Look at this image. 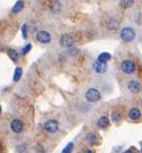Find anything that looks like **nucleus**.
Listing matches in <instances>:
<instances>
[{"mask_svg": "<svg viewBox=\"0 0 142 153\" xmlns=\"http://www.w3.org/2000/svg\"><path fill=\"white\" fill-rule=\"evenodd\" d=\"M123 153H138V152H136V150H135V149H133V147H132V149H128L126 152H123Z\"/></svg>", "mask_w": 142, "mask_h": 153, "instance_id": "nucleus-22", "label": "nucleus"}, {"mask_svg": "<svg viewBox=\"0 0 142 153\" xmlns=\"http://www.w3.org/2000/svg\"><path fill=\"white\" fill-rule=\"evenodd\" d=\"M0 114H1V106H0Z\"/></svg>", "mask_w": 142, "mask_h": 153, "instance_id": "nucleus-24", "label": "nucleus"}, {"mask_svg": "<svg viewBox=\"0 0 142 153\" xmlns=\"http://www.w3.org/2000/svg\"><path fill=\"white\" fill-rule=\"evenodd\" d=\"M108 125H109V119H108L107 117H101V118L98 120V126L101 127V128H106Z\"/></svg>", "mask_w": 142, "mask_h": 153, "instance_id": "nucleus-13", "label": "nucleus"}, {"mask_svg": "<svg viewBox=\"0 0 142 153\" xmlns=\"http://www.w3.org/2000/svg\"><path fill=\"white\" fill-rule=\"evenodd\" d=\"M128 117H129L132 120H138V119L141 117V112H140V110H139V108L134 107V108H132V110L129 111Z\"/></svg>", "mask_w": 142, "mask_h": 153, "instance_id": "nucleus-11", "label": "nucleus"}, {"mask_svg": "<svg viewBox=\"0 0 142 153\" xmlns=\"http://www.w3.org/2000/svg\"><path fill=\"white\" fill-rule=\"evenodd\" d=\"M37 40L41 44H49L51 42V34L47 31H39L37 33Z\"/></svg>", "mask_w": 142, "mask_h": 153, "instance_id": "nucleus-6", "label": "nucleus"}, {"mask_svg": "<svg viewBox=\"0 0 142 153\" xmlns=\"http://www.w3.org/2000/svg\"><path fill=\"white\" fill-rule=\"evenodd\" d=\"M141 152H142V147H141Z\"/></svg>", "mask_w": 142, "mask_h": 153, "instance_id": "nucleus-25", "label": "nucleus"}, {"mask_svg": "<svg viewBox=\"0 0 142 153\" xmlns=\"http://www.w3.org/2000/svg\"><path fill=\"white\" fill-rule=\"evenodd\" d=\"M73 149H74V144H73V143H68V144L63 147V150H62L61 153H72L73 152Z\"/></svg>", "mask_w": 142, "mask_h": 153, "instance_id": "nucleus-17", "label": "nucleus"}, {"mask_svg": "<svg viewBox=\"0 0 142 153\" xmlns=\"http://www.w3.org/2000/svg\"><path fill=\"white\" fill-rule=\"evenodd\" d=\"M135 68H136V66H135L134 61H132V60H123V61H122L121 70L123 73H126V74H132V73L135 72Z\"/></svg>", "mask_w": 142, "mask_h": 153, "instance_id": "nucleus-3", "label": "nucleus"}, {"mask_svg": "<svg viewBox=\"0 0 142 153\" xmlns=\"http://www.w3.org/2000/svg\"><path fill=\"white\" fill-rule=\"evenodd\" d=\"M31 48H32V45H31V44H27V45L22 48V54H27V53H29Z\"/></svg>", "mask_w": 142, "mask_h": 153, "instance_id": "nucleus-20", "label": "nucleus"}, {"mask_svg": "<svg viewBox=\"0 0 142 153\" xmlns=\"http://www.w3.org/2000/svg\"><path fill=\"white\" fill-rule=\"evenodd\" d=\"M110 58H112V56H110L108 52H103V53H101V54L98 57V61L106 64L107 61H109V60H110Z\"/></svg>", "mask_w": 142, "mask_h": 153, "instance_id": "nucleus-14", "label": "nucleus"}, {"mask_svg": "<svg viewBox=\"0 0 142 153\" xmlns=\"http://www.w3.org/2000/svg\"><path fill=\"white\" fill-rule=\"evenodd\" d=\"M120 37L123 41L126 42H130L135 39V31L132 27H123L120 32Z\"/></svg>", "mask_w": 142, "mask_h": 153, "instance_id": "nucleus-1", "label": "nucleus"}, {"mask_svg": "<svg viewBox=\"0 0 142 153\" xmlns=\"http://www.w3.org/2000/svg\"><path fill=\"white\" fill-rule=\"evenodd\" d=\"M11 128H12V131L14 133H20L24 130V123L19 119H14L11 123Z\"/></svg>", "mask_w": 142, "mask_h": 153, "instance_id": "nucleus-8", "label": "nucleus"}, {"mask_svg": "<svg viewBox=\"0 0 142 153\" xmlns=\"http://www.w3.org/2000/svg\"><path fill=\"white\" fill-rule=\"evenodd\" d=\"M93 68H94V71L96 72V73H99V74H102V73H104L106 71H107V65L106 64H103V62H100V61H95L94 64H93Z\"/></svg>", "mask_w": 142, "mask_h": 153, "instance_id": "nucleus-10", "label": "nucleus"}, {"mask_svg": "<svg viewBox=\"0 0 142 153\" xmlns=\"http://www.w3.org/2000/svg\"><path fill=\"white\" fill-rule=\"evenodd\" d=\"M21 76H22V68L21 67H17L13 74V81H19Z\"/></svg>", "mask_w": 142, "mask_h": 153, "instance_id": "nucleus-16", "label": "nucleus"}, {"mask_svg": "<svg viewBox=\"0 0 142 153\" xmlns=\"http://www.w3.org/2000/svg\"><path fill=\"white\" fill-rule=\"evenodd\" d=\"M121 118H122L121 113H119L118 111H115V112L112 113V119H113L114 123H119V121L121 120Z\"/></svg>", "mask_w": 142, "mask_h": 153, "instance_id": "nucleus-18", "label": "nucleus"}, {"mask_svg": "<svg viewBox=\"0 0 142 153\" xmlns=\"http://www.w3.org/2000/svg\"><path fill=\"white\" fill-rule=\"evenodd\" d=\"M60 45L63 47H72L74 45V39L71 34H62L60 38Z\"/></svg>", "mask_w": 142, "mask_h": 153, "instance_id": "nucleus-7", "label": "nucleus"}, {"mask_svg": "<svg viewBox=\"0 0 142 153\" xmlns=\"http://www.w3.org/2000/svg\"><path fill=\"white\" fill-rule=\"evenodd\" d=\"M83 153H94V152H93L92 150H86V151H85Z\"/></svg>", "mask_w": 142, "mask_h": 153, "instance_id": "nucleus-23", "label": "nucleus"}, {"mask_svg": "<svg viewBox=\"0 0 142 153\" xmlns=\"http://www.w3.org/2000/svg\"><path fill=\"white\" fill-rule=\"evenodd\" d=\"M21 31H22V38L26 39L27 38V25H24L22 28H21Z\"/></svg>", "mask_w": 142, "mask_h": 153, "instance_id": "nucleus-21", "label": "nucleus"}, {"mask_svg": "<svg viewBox=\"0 0 142 153\" xmlns=\"http://www.w3.org/2000/svg\"><path fill=\"white\" fill-rule=\"evenodd\" d=\"M127 87H128V90H129L130 92H133V93H138V92L141 91L142 85L139 80H136V79H132V80L128 81Z\"/></svg>", "mask_w": 142, "mask_h": 153, "instance_id": "nucleus-5", "label": "nucleus"}, {"mask_svg": "<svg viewBox=\"0 0 142 153\" xmlns=\"http://www.w3.org/2000/svg\"><path fill=\"white\" fill-rule=\"evenodd\" d=\"M22 8H24V2H22V1H17V2L14 4L13 8H12V12H13V13H19V12L22 11Z\"/></svg>", "mask_w": 142, "mask_h": 153, "instance_id": "nucleus-15", "label": "nucleus"}, {"mask_svg": "<svg viewBox=\"0 0 142 153\" xmlns=\"http://www.w3.org/2000/svg\"><path fill=\"white\" fill-rule=\"evenodd\" d=\"M7 56L10 57V59H11L12 61H14V62H17V61L19 60V53H18L15 50H13V48L7 50Z\"/></svg>", "mask_w": 142, "mask_h": 153, "instance_id": "nucleus-12", "label": "nucleus"}, {"mask_svg": "<svg viewBox=\"0 0 142 153\" xmlns=\"http://www.w3.org/2000/svg\"><path fill=\"white\" fill-rule=\"evenodd\" d=\"M85 97L89 102H98L101 99V93L96 88H89V90H87Z\"/></svg>", "mask_w": 142, "mask_h": 153, "instance_id": "nucleus-2", "label": "nucleus"}, {"mask_svg": "<svg viewBox=\"0 0 142 153\" xmlns=\"http://www.w3.org/2000/svg\"><path fill=\"white\" fill-rule=\"evenodd\" d=\"M43 130H45V132H47V133H55L58 130H59V124H58V121L57 120H48V121H46V124L43 125Z\"/></svg>", "mask_w": 142, "mask_h": 153, "instance_id": "nucleus-4", "label": "nucleus"}, {"mask_svg": "<svg viewBox=\"0 0 142 153\" xmlns=\"http://www.w3.org/2000/svg\"><path fill=\"white\" fill-rule=\"evenodd\" d=\"M133 4H134L133 0H122V1H120V5L123 7H130Z\"/></svg>", "mask_w": 142, "mask_h": 153, "instance_id": "nucleus-19", "label": "nucleus"}, {"mask_svg": "<svg viewBox=\"0 0 142 153\" xmlns=\"http://www.w3.org/2000/svg\"><path fill=\"white\" fill-rule=\"evenodd\" d=\"M86 141L90 145H98L100 143V138L96 133L90 132V133H87V135H86Z\"/></svg>", "mask_w": 142, "mask_h": 153, "instance_id": "nucleus-9", "label": "nucleus"}]
</instances>
